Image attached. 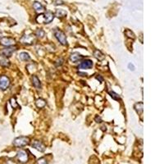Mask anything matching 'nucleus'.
<instances>
[{"label":"nucleus","instance_id":"nucleus-17","mask_svg":"<svg viewBox=\"0 0 164 164\" xmlns=\"http://www.w3.org/2000/svg\"><path fill=\"white\" fill-rule=\"evenodd\" d=\"M19 59L22 60V61H24V62H26V61H29L30 59V57L28 53L26 52H22L20 54H19Z\"/></svg>","mask_w":164,"mask_h":164},{"label":"nucleus","instance_id":"nucleus-8","mask_svg":"<svg viewBox=\"0 0 164 164\" xmlns=\"http://www.w3.org/2000/svg\"><path fill=\"white\" fill-rule=\"evenodd\" d=\"M17 50L16 47H9V48H6V49H3L0 51V54L4 56V57L8 58V57H11L12 54L15 52V51Z\"/></svg>","mask_w":164,"mask_h":164},{"label":"nucleus","instance_id":"nucleus-11","mask_svg":"<svg viewBox=\"0 0 164 164\" xmlns=\"http://www.w3.org/2000/svg\"><path fill=\"white\" fill-rule=\"evenodd\" d=\"M82 59H83V56H82L80 53H77V52L72 53L70 56V61L72 62V63H74L81 61Z\"/></svg>","mask_w":164,"mask_h":164},{"label":"nucleus","instance_id":"nucleus-28","mask_svg":"<svg viewBox=\"0 0 164 164\" xmlns=\"http://www.w3.org/2000/svg\"><path fill=\"white\" fill-rule=\"evenodd\" d=\"M54 3H55V5H62V4H63V2L62 1V0H56Z\"/></svg>","mask_w":164,"mask_h":164},{"label":"nucleus","instance_id":"nucleus-2","mask_svg":"<svg viewBox=\"0 0 164 164\" xmlns=\"http://www.w3.org/2000/svg\"><path fill=\"white\" fill-rule=\"evenodd\" d=\"M54 36L55 38L58 39V42L62 44V45H66L67 44V40H66V35L62 31L60 30L56 29L54 30Z\"/></svg>","mask_w":164,"mask_h":164},{"label":"nucleus","instance_id":"nucleus-29","mask_svg":"<svg viewBox=\"0 0 164 164\" xmlns=\"http://www.w3.org/2000/svg\"><path fill=\"white\" fill-rule=\"evenodd\" d=\"M96 79L98 80H99L100 82H102V81H104V78H102V76H96Z\"/></svg>","mask_w":164,"mask_h":164},{"label":"nucleus","instance_id":"nucleus-21","mask_svg":"<svg viewBox=\"0 0 164 164\" xmlns=\"http://www.w3.org/2000/svg\"><path fill=\"white\" fill-rule=\"evenodd\" d=\"M125 35H126V36H127L128 38H131V39H135V34L133 33L131 30H125Z\"/></svg>","mask_w":164,"mask_h":164},{"label":"nucleus","instance_id":"nucleus-3","mask_svg":"<svg viewBox=\"0 0 164 164\" xmlns=\"http://www.w3.org/2000/svg\"><path fill=\"white\" fill-rule=\"evenodd\" d=\"M17 158L20 162L22 163H25L27 162L29 160V155H28V153L25 151V150H20L17 152Z\"/></svg>","mask_w":164,"mask_h":164},{"label":"nucleus","instance_id":"nucleus-27","mask_svg":"<svg viewBox=\"0 0 164 164\" xmlns=\"http://www.w3.org/2000/svg\"><path fill=\"white\" fill-rule=\"evenodd\" d=\"M95 121H96L97 123H100V122H102V119H101V117H99V116H97V117H95Z\"/></svg>","mask_w":164,"mask_h":164},{"label":"nucleus","instance_id":"nucleus-23","mask_svg":"<svg viewBox=\"0 0 164 164\" xmlns=\"http://www.w3.org/2000/svg\"><path fill=\"white\" fill-rule=\"evenodd\" d=\"M37 164H48V162L44 158H40L37 161Z\"/></svg>","mask_w":164,"mask_h":164},{"label":"nucleus","instance_id":"nucleus-16","mask_svg":"<svg viewBox=\"0 0 164 164\" xmlns=\"http://www.w3.org/2000/svg\"><path fill=\"white\" fill-rule=\"evenodd\" d=\"M134 108L135 110L136 111V112L138 114H142L143 112V102H137V104H135L134 106Z\"/></svg>","mask_w":164,"mask_h":164},{"label":"nucleus","instance_id":"nucleus-19","mask_svg":"<svg viewBox=\"0 0 164 164\" xmlns=\"http://www.w3.org/2000/svg\"><path fill=\"white\" fill-rule=\"evenodd\" d=\"M35 105L39 108H42V107H44L46 105V101L43 99H38L35 101Z\"/></svg>","mask_w":164,"mask_h":164},{"label":"nucleus","instance_id":"nucleus-14","mask_svg":"<svg viewBox=\"0 0 164 164\" xmlns=\"http://www.w3.org/2000/svg\"><path fill=\"white\" fill-rule=\"evenodd\" d=\"M0 66H4V67H8L10 66L9 60L3 55H0Z\"/></svg>","mask_w":164,"mask_h":164},{"label":"nucleus","instance_id":"nucleus-13","mask_svg":"<svg viewBox=\"0 0 164 164\" xmlns=\"http://www.w3.org/2000/svg\"><path fill=\"white\" fill-rule=\"evenodd\" d=\"M32 84H33V86L35 89H37V90L41 89V82L36 76H32Z\"/></svg>","mask_w":164,"mask_h":164},{"label":"nucleus","instance_id":"nucleus-6","mask_svg":"<svg viewBox=\"0 0 164 164\" xmlns=\"http://www.w3.org/2000/svg\"><path fill=\"white\" fill-rule=\"evenodd\" d=\"M9 85H10V80L8 76H0V89L5 90L8 88Z\"/></svg>","mask_w":164,"mask_h":164},{"label":"nucleus","instance_id":"nucleus-10","mask_svg":"<svg viewBox=\"0 0 164 164\" xmlns=\"http://www.w3.org/2000/svg\"><path fill=\"white\" fill-rule=\"evenodd\" d=\"M43 18H44V22H45L46 24H49L53 22V20L54 18V15L53 12L49 11V12H46L43 15Z\"/></svg>","mask_w":164,"mask_h":164},{"label":"nucleus","instance_id":"nucleus-9","mask_svg":"<svg viewBox=\"0 0 164 164\" xmlns=\"http://www.w3.org/2000/svg\"><path fill=\"white\" fill-rule=\"evenodd\" d=\"M31 146L35 148L36 150L39 151V152H44L45 151V145H44V144L41 142V141H39V140H34Z\"/></svg>","mask_w":164,"mask_h":164},{"label":"nucleus","instance_id":"nucleus-5","mask_svg":"<svg viewBox=\"0 0 164 164\" xmlns=\"http://www.w3.org/2000/svg\"><path fill=\"white\" fill-rule=\"evenodd\" d=\"M0 44L3 46H6V47H10V46H12L16 44V40L9 37H2L0 39Z\"/></svg>","mask_w":164,"mask_h":164},{"label":"nucleus","instance_id":"nucleus-4","mask_svg":"<svg viewBox=\"0 0 164 164\" xmlns=\"http://www.w3.org/2000/svg\"><path fill=\"white\" fill-rule=\"evenodd\" d=\"M20 42L25 45H31L35 42V36L32 35H25L20 38Z\"/></svg>","mask_w":164,"mask_h":164},{"label":"nucleus","instance_id":"nucleus-31","mask_svg":"<svg viewBox=\"0 0 164 164\" xmlns=\"http://www.w3.org/2000/svg\"><path fill=\"white\" fill-rule=\"evenodd\" d=\"M7 164H16V163H15L13 161H8Z\"/></svg>","mask_w":164,"mask_h":164},{"label":"nucleus","instance_id":"nucleus-24","mask_svg":"<svg viewBox=\"0 0 164 164\" xmlns=\"http://www.w3.org/2000/svg\"><path fill=\"white\" fill-rule=\"evenodd\" d=\"M63 64V58H59L55 62V66H60Z\"/></svg>","mask_w":164,"mask_h":164},{"label":"nucleus","instance_id":"nucleus-22","mask_svg":"<svg viewBox=\"0 0 164 164\" xmlns=\"http://www.w3.org/2000/svg\"><path fill=\"white\" fill-rule=\"evenodd\" d=\"M109 94H110V96H111V98L112 99H113L114 100H119L121 98H120V95L118 94H117V93H115L114 91H110L109 92Z\"/></svg>","mask_w":164,"mask_h":164},{"label":"nucleus","instance_id":"nucleus-25","mask_svg":"<svg viewBox=\"0 0 164 164\" xmlns=\"http://www.w3.org/2000/svg\"><path fill=\"white\" fill-rule=\"evenodd\" d=\"M11 104H12V107H13V108H15V107H18V104L16 102V99H15L14 98L11 99Z\"/></svg>","mask_w":164,"mask_h":164},{"label":"nucleus","instance_id":"nucleus-20","mask_svg":"<svg viewBox=\"0 0 164 164\" xmlns=\"http://www.w3.org/2000/svg\"><path fill=\"white\" fill-rule=\"evenodd\" d=\"M35 36H36V37L42 39V38H44V36L45 35V32H44V30H43L42 29H38V30H36V31H35Z\"/></svg>","mask_w":164,"mask_h":164},{"label":"nucleus","instance_id":"nucleus-15","mask_svg":"<svg viewBox=\"0 0 164 164\" xmlns=\"http://www.w3.org/2000/svg\"><path fill=\"white\" fill-rule=\"evenodd\" d=\"M94 58L96 59H98L99 61H102V60H104V54L102 53L100 50L99 49H96L94 51Z\"/></svg>","mask_w":164,"mask_h":164},{"label":"nucleus","instance_id":"nucleus-30","mask_svg":"<svg viewBox=\"0 0 164 164\" xmlns=\"http://www.w3.org/2000/svg\"><path fill=\"white\" fill-rule=\"evenodd\" d=\"M78 75H80V76H87V74H86V73H84V72H80V71L78 72Z\"/></svg>","mask_w":164,"mask_h":164},{"label":"nucleus","instance_id":"nucleus-18","mask_svg":"<svg viewBox=\"0 0 164 164\" xmlns=\"http://www.w3.org/2000/svg\"><path fill=\"white\" fill-rule=\"evenodd\" d=\"M55 16L58 18H63L66 16V12L63 9H58L55 12Z\"/></svg>","mask_w":164,"mask_h":164},{"label":"nucleus","instance_id":"nucleus-1","mask_svg":"<svg viewBox=\"0 0 164 164\" xmlns=\"http://www.w3.org/2000/svg\"><path fill=\"white\" fill-rule=\"evenodd\" d=\"M30 144V139L28 137H25V136H20L16 138L14 140H13V145L15 147H24V146H26Z\"/></svg>","mask_w":164,"mask_h":164},{"label":"nucleus","instance_id":"nucleus-12","mask_svg":"<svg viewBox=\"0 0 164 164\" xmlns=\"http://www.w3.org/2000/svg\"><path fill=\"white\" fill-rule=\"evenodd\" d=\"M33 8L35 10V12H38V13H42L44 11V6L39 2H34L33 3Z\"/></svg>","mask_w":164,"mask_h":164},{"label":"nucleus","instance_id":"nucleus-7","mask_svg":"<svg viewBox=\"0 0 164 164\" xmlns=\"http://www.w3.org/2000/svg\"><path fill=\"white\" fill-rule=\"evenodd\" d=\"M92 66H93V62H92V60H90V59H85L83 62H81V63L79 64L78 68L79 69L88 70V69H91Z\"/></svg>","mask_w":164,"mask_h":164},{"label":"nucleus","instance_id":"nucleus-26","mask_svg":"<svg viewBox=\"0 0 164 164\" xmlns=\"http://www.w3.org/2000/svg\"><path fill=\"white\" fill-rule=\"evenodd\" d=\"M128 67H129V69L131 71H135V66L133 65L132 63H129V64H128Z\"/></svg>","mask_w":164,"mask_h":164}]
</instances>
